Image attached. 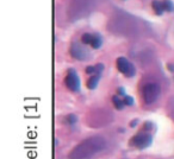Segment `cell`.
Segmentation results:
<instances>
[{"instance_id": "obj_1", "label": "cell", "mask_w": 174, "mask_h": 159, "mask_svg": "<svg viewBox=\"0 0 174 159\" xmlns=\"http://www.w3.org/2000/svg\"><path fill=\"white\" fill-rule=\"evenodd\" d=\"M106 147V142L100 137H92L90 139H86L85 142L79 144L73 150L69 158L71 159H91L93 156L102 152Z\"/></svg>"}, {"instance_id": "obj_2", "label": "cell", "mask_w": 174, "mask_h": 159, "mask_svg": "<svg viewBox=\"0 0 174 159\" xmlns=\"http://www.w3.org/2000/svg\"><path fill=\"white\" fill-rule=\"evenodd\" d=\"M94 0H73L69 10V17L72 19H79L88 14L93 8Z\"/></svg>"}, {"instance_id": "obj_3", "label": "cell", "mask_w": 174, "mask_h": 159, "mask_svg": "<svg viewBox=\"0 0 174 159\" xmlns=\"http://www.w3.org/2000/svg\"><path fill=\"white\" fill-rule=\"evenodd\" d=\"M160 86L157 83H147L145 86L142 89V97H143V101L145 105H151L154 103L159 95H160Z\"/></svg>"}, {"instance_id": "obj_4", "label": "cell", "mask_w": 174, "mask_h": 159, "mask_svg": "<svg viewBox=\"0 0 174 159\" xmlns=\"http://www.w3.org/2000/svg\"><path fill=\"white\" fill-rule=\"evenodd\" d=\"M151 142H153V137L147 132H142L132 137L130 140V146H134L136 148H145L150 146Z\"/></svg>"}, {"instance_id": "obj_5", "label": "cell", "mask_w": 174, "mask_h": 159, "mask_svg": "<svg viewBox=\"0 0 174 159\" xmlns=\"http://www.w3.org/2000/svg\"><path fill=\"white\" fill-rule=\"evenodd\" d=\"M116 67H117V69H118L123 75H125L126 77H132L136 74L135 67H134L125 57H118L117 61H116Z\"/></svg>"}, {"instance_id": "obj_6", "label": "cell", "mask_w": 174, "mask_h": 159, "mask_svg": "<svg viewBox=\"0 0 174 159\" xmlns=\"http://www.w3.org/2000/svg\"><path fill=\"white\" fill-rule=\"evenodd\" d=\"M65 83H66L67 88L69 90H72L74 93H76L80 90V80H79V76L76 74V71L71 69L67 72V76L65 78Z\"/></svg>"}, {"instance_id": "obj_7", "label": "cell", "mask_w": 174, "mask_h": 159, "mask_svg": "<svg viewBox=\"0 0 174 159\" xmlns=\"http://www.w3.org/2000/svg\"><path fill=\"white\" fill-rule=\"evenodd\" d=\"M71 55H72L74 58L79 59V61H86V59L90 58V51L84 47L81 44L78 43H74L71 47Z\"/></svg>"}, {"instance_id": "obj_8", "label": "cell", "mask_w": 174, "mask_h": 159, "mask_svg": "<svg viewBox=\"0 0 174 159\" xmlns=\"http://www.w3.org/2000/svg\"><path fill=\"white\" fill-rule=\"evenodd\" d=\"M103 70H104V65L102 63H99V64L97 65H90V67H87L85 71H86V74H90V75H94V74H102Z\"/></svg>"}, {"instance_id": "obj_9", "label": "cell", "mask_w": 174, "mask_h": 159, "mask_svg": "<svg viewBox=\"0 0 174 159\" xmlns=\"http://www.w3.org/2000/svg\"><path fill=\"white\" fill-rule=\"evenodd\" d=\"M100 75H102V74H94V75H92V76L88 78V81H87V88L96 89L97 86H98V82H99Z\"/></svg>"}, {"instance_id": "obj_10", "label": "cell", "mask_w": 174, "mask_h": 159, "mask_svg": "<svg viewBox=\"0 0 174 159\" xmlns=\"http://www.w3.org/2000/svg\"><path fill=\"white\" fill-rule=\"evenodd\" d=\"M103 45V39L102 37L98 35V33H94L92 36V42H91V47L93 49H99V47Z\"/></svg>"}, {"instance_id": "obj_11", "label": "cell", "mask_w": 174, "mask_h": 159, "mask_svg": "<svg viewBox=\"0 0 174 159\" xmlns=\"http://www.w3.org/2000/svg\"><path fill=\"white\" fill-rule=\"evenodd\" d=\"M151 7H153V10H154V12L157 16H161L162 13L165 12L163 7H162V1H159V0H154L151 2Z\"/></svg>"}, {"instance_id": "obj_12", "label": "cell", "mask_w": 174, "mask_h": 159, "mask_svg": "<svg viewBox=\"0 0 174 159\" xmlns=\"http://www.w3.org/2000/svg\"><path fill=\"white\" fill-rule=\"evenodd\" d=\"M162 7L167 12H172L174 10V5L171 0H162Z\"/></svg>"}, {"instance_id": "obj_13", "label": "cell", "mask_w": 174, "mask_h": 159, "mask_svg": "<svg viewBox=\"0 0 174 159\" xmlns=\"http://www.w3.org/2000/svg\"><path fill=\"white\" fill-rule=\"evenodd\" d=\"M112 101H113V105H114V107L118 109V111H120L123 107L125 106V103H124V101L123 100H120L119 97L118 96H113L112 97Z\"/></svg>"}, {"instance_id": "obj_14", "label": "cell", "mask_w": 174, "mask_h": 159, "mask_svg": "<svg viewBox=\"0 0 174 159\" xmlns=\"http://www.w3.org/2000/svg\"><path fill=\"white\" fill-rule=\"evenodd\" d=\"M92 36L93 35H91V33H85V35H82V37H81V42H82V44H85V45H91Z\"/></svg>"}, {"instance_id": "obj_15", "label": "cell", "mask_w": 174, "mask_h": 159, "mask_svg": "<svg viewBox=\"0 0 174 159\" xmlns=\"http://www.w3.org/2000/svg\"><path fill=\"white\" fill-rule=\"evenodd\" d=\"M66 120H67V122H68V124L73 125V124H75V122L78 121V118H76L75 115H73V114H71V115H68V117H67Z\"/></svg>"}, {"instance_id": "obj_16", "label": "cell", "mask_w": 174, "mask_h": 159, "mask_svg": "<svg viewBox=\"0 0 174 159\" xmlns=\"http://www.w3.org/2000/svg\"><path fill=\"white\" fill-rule=\"evenodd\" d=\"M123 101H124L125 106H132V105H134V99H132V97H130V96H125V95H124Z\"/></svg>"}, {"instance_id": "obj_17", "label": "cell", "mask_w": 174, "mask_h": 159, "mask_svg": "<svg viewBox=\"0 0 174 159\" xmlns=\"http://www.w3.org/2000/svg\"><path fill=\"white\" fill-rule=\"evenodd\" d=\"M153 130V124L151 122H145L143 125V131H150Z\"/></svg>"}, {"instance_id": "obj_18", "label": "cell", "mask_w": 174, "mask_h": 159, "mask_svg": "<svg viewBox=\"0 0 174 159\" xmlns=\"http://www.w3.org/2000/svg\"><path fill=\"white\" fill-rule=\"evenodd\" d=\"M118 95H125L124 88H118Z\"/></svg>"}, {"instance_id": "obj_19", "label": "cell", "mask_w": 174, "mask_h": 159, "mask_svg": "<svg viewBox=\"0 0 174 159\" xmlns=\"http://www.w3.org/2000/svg\"><path fill=\"white\" fill-rule=\"evenodd\" d=\"M136 124H137V120H135V121H132L131 124H130V126H131V127H134V126H136Z\"/></svg>"}]
</instances>
